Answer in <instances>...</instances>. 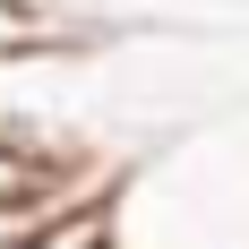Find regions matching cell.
Here are the masks:
<instances>
[{
	"mask_svg": "<svg viewBox=\"0 0 249 249\" xmlns=\"http://www.w3.org/2000/svg\"><path fill=\"white\" fill-rule=\"evenodd\" d=\"M52 43V9L35 0H0V60H35Z\"/></svg>",
	"mask_w": 249,
	"mask_h": 249,
	"instance_id": "obj_1",
	"label": "cell"
},
{
	"mask_svg": "<svg viewBox=\"0 0 249 249\" xmlns=\"http://www.w3.org/2000/svg\"><path fill=\"white\" fill-rule=\"evenodd\" d=\"M43 155H18V146H0V206H35V198H52L43 189Z\"/></svg>",
	"mask_w": 249,
	"mask_h": 249,
	"instance_id": "obj_2",
	"label": "cell"
},
{
	"mask_svg": "<svg viewBox=\"0 0 249 249\" xmlns=\"http://www.w3.org/2000/svg\"><path fill=\"white\" fill-rule=\"evenodd\" d=\"M18 69H26V60H0V146H18V155H43V146H35V138L18 129V121H35V112L18 103ZM43 163H52V155H43Z\"/></svg>",
	"mask_w": 249,
	"mask_h": 249,
	"instance_id": "obj_3",
	"label": "cell"
},
{
	"mask_svg": "<svg viewBox=\"0 0 249 249\" xmlns=\"http://www.w3.org/2000/svg\"><path fill=\"white\" fill-rule=\"evenodd\" d=\"M43 215H52V198H35V206H0V249H9V241H26Z\"/></svg>",
	"mask_w": 249,
	"mask_h": 249,
	"instance_id": "obj_4",
	"label": "cell"
}]
</instances>
